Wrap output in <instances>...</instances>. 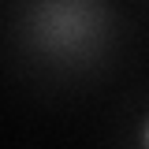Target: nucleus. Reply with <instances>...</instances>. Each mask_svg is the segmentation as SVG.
Here are the masks:
<instances>
[{
	"instance_id": "1",
	"label": "nucleus",
	"mask_w": 149,
	"mask_h": 149,
	"mask_svg": "<svg viewBox=\"0 0 149 149\" xmlns=\"http://www.w3.org/2000/svg\"><path fill=\"white\" fill-rule=\"evenodd\" d=\"M138 146L149 149V116H146V123H142V130H138Z\"/></svg>"
}]
</instances>
